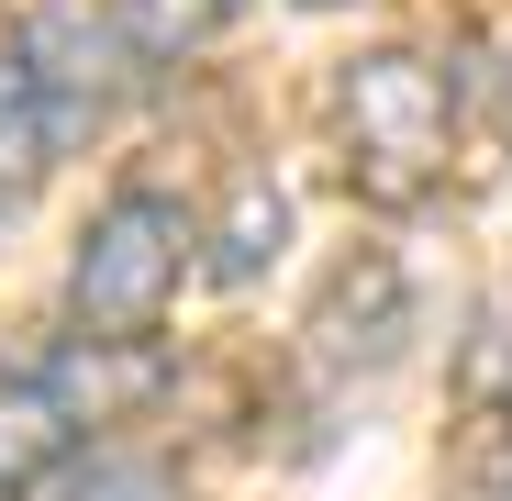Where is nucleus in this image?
<instances>
[{
    "label": "nucleus",
    "instance_id": "nucleus-1",
    "mask_svg": "<svg viewBox=\"0 0 512 501\" xmlns=\"http://www.w3.org/2000/svg\"><path fill=\"white\" fill-rule=\"evenodd\" d=\"M334 134H346V179L379 212L435 201L446 179V145H457V101H446V67H423L412 45H379L334 78Z\"/></svg>",
    "mask_w": 512,
    "mask_h": 501
},
{
    "label": "nucleus",
    "instance_id": "nucleus-2",
    "mask_svg": "<svg viewBox=\"0 0 512 501\" xmlns=\"http://www.w3.org/2000/svg\"><path fill=\"white\" fill-rule=\"evenodd\" d=\"M190 245H201V223L167 190H112L67 257V323L101 334V346H156L167 301L190 279Z\"/></svg>",
    "mask_w": 512,
    "mask_h": 501
},
{
    "label": "nucleus",
    "instance_id": "nucleus-3",
    "mask_svg": "<svg viewBox=\"0 0 512 501\" xmlns=\"http://www.w3.org/2000/svg\"><path fill=\"white\" fill-rule=\"evenodd\" d=\"M23 67H34V90H45V112H56V134L78 145V134H101L112 112H123V78H134V23H112L101 0H34L23 12Z\"/></svg>",
    "mask_w": 512,
    "mask_h": 501
},
{
    "label": "nucleus",
    "instance_id": "nucleus-4",
    "mask_svg": "<svg viewBox=\"0 0 512 501\" xmlns=\"http://www.w3.org/2000/svg\"><path fill=\"white\" fill-rule=\"evenodd\" d=\"M78 424H90V412L67 401V379H56V368H23V379H0V490H23V479L67 468Z\"/></svg>",
    "mask_w": 512,
    "mask_h": 501
},
{
    "label": "nucleus",
    "instance_id": "nucleus-5",
    "mask_svg": "<svg viewBox=\"0 0 512 501\" xmlns=\"http://www.w3.org/2000/svg\"><path fill=\"white\" fill-rule=\"evenodd\" d=\"M56 156H67V134H56V112H45V90H34L23 45H0V212H23V201L45 190Z\"/></svg>",
    "mask_w": 512,
    "mask_h": 501
},
{
    "label": "nucleus",
    "instance_id": "nucleus-6",
    "mask_svg": "<svg viewBox=\"0 0 512 501\" xmlns=\"http://www.w3.org/2000/svg\"><path fill=\"white\" fill-rule=\"evenodd\" d=\"M279 234H290V201L268 179H245L234 212H223V234H212V279H256V268L279 257Z\"/></svg>",
    "mask_w": 512,
    "mask_h": 501
},
{
    "label": "nucleus",
    "instance_id": "nucleus-7",
    "mask_svg": "<svg viewBox=\"0 0 512 501\" xmlns=\"http://www.w3.org/2000/svg\"><path fill=\"white\" fill-rule=\"evenodd\" d=\"M123 23H134V45L167 67V56H201V45L234 23V0H123Z\"/></svg>",
    "mask_w": 512,
    "mask_h": 501
},
{
    "label": "nucleus",
    "instance_id": "nucleus-8",
    "mask_svg": "<svg viewBox=\"0 0 512 501\" xmlns=\"http://www.w3.org/2000/svg\"><path fill=\"white\" fill-rule=\"evenodd\" d=\"M67 501H190L179 468H156V457H90L67 479Z\"/></svg>",
    "mask_w": 512,
    "mask_h": 501
},
{
    "label": "nucleus",
    "instance_id": "nucleus-9",
    "mask_svg": "<svg viewBox=\"0 0 512 501\" xmlns=\"http://www.w3.org/2000/svg\"><path fill=\"white\" fill-rule=\"evenodd\" d=\"M301 12H334V0H301Z\"/></svg>",
    "mask_w": 512,
    "mask_h": 501
},
{
    "label": "nucleus",
    "instance_id": "nucleus-10",
    "mask_svg": "<svg viewBox=\"0 0 512 501\" xmlns=\"http://www.w3.org/2000/svg\"><path fill=\"white\" fill-rule=\"evenodd\" d=\"M0 501H12V490H0Z\"/></svg>",
    "mask_w": 512,
    "mask_h": 501
}]
</instances>
